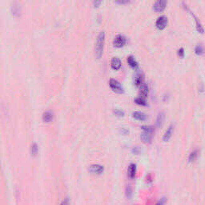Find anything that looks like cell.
I'll return each instance as SVG.
<instances>
[{
	"instance_id": "9a60e30c",
	"label": "cell",
	"mask_w": 205,
	"mask_h": 205,
	"mask_svg": "<svg viewBox=\"0 0 205 205\" xmlns=\"http://www.w3.org/2000/svg\"><path fill=\"white\" fill-rule=\"evenodd\" d=\"M132 116H133V118H135V119H138V120H140V121H144L146 120V119H147V115L140 112H133Z\"/></svg>"
},
{
	"instance_id": "2e32d148",
	"label": "cell",
	"mask_w": 205,
	"mask_h": 205,
	"mask_svg": "<svg viewBox=\"0 0 205 205\" xmlns=\"http://www.w3.org/2000/svg\"><path fill=\"white\" fill-rule=\"evenodd\" d=\"M127 61H128V63L129 64V66L131 67H132L133 69H137L138 68V63L136 62V60H135V58L133 57V56H129V57H128V60H127Z\"/></svg>"
},
{
	"instance_id": "3957f363",
	"label": "cell",
	"mask_w": 205,
	"mask_h": 205,
	"mask_svg": "<svg viewBox=\"0 0 205 205\" xmlns=\"http://www.w3.org/2000/svg\"><path fill=\"white\" fill-rule=\"evenodd\" d=\"M167 0H157L153 6V10L157 13H161L165 10L167 7Z\"/></svg>"
},
{
	"instance_id": "ac0fdd59",
	"label": "cell",
	"mask_w": 205,
	"mask_h": 205,
	"mask_svg": "<svg viewBox=\"0 0 205 205\" xmlns=\"http://www.w3.org/2000/svg\"><path fill=\"white\" fill-rule=\"evenodd\" d=\"M198 154H199L198 150H195L194 151H192V152L189 155V157H188L189 162L190 163L194 162L195 160H196V158H197V156H198Z\"/></svg>"
},
{
	"instance_id": "7c38bea8",
	"label": "cell",
	"mask_w": 205,
	"mask_h": 205,
	"mask_svg": "<svg viewBox=\"0 0 205 205\" xmlns=\"http://www.w3.org/2000/svg\"><path fill=\"white\" fill-rule=\"evenodd\" d=\"M136 174V165L135 164H131L128 167V175L131 179H133Z\"/></svg>"
},
{
	"instance_id": "d4e9b609",
	"label": "cell",
	"mask_w": 205,
	"mask_h": 205,
	"mask_svg": "<svg viewBox=\"0 0 205 205\" xmlns=\"http://www.w3.org/2000/svg\"><path fill=\"white\" fill-rule=\"evenodd\" d=\"M126 195H127V197H128V198L130 199L131 197V195H132V191H131V187H127L126 188Z\"/></svg>"
},
{
	"instance_id": "603a6c76",
	"label": "cell",
	"mask_w": 205,
	"mask_h": 205,
	"mask_svg": "<svg viewBox=\"0 0 205 205\" xmlns=\"http://www.w3.org/2000/svg\"><path fill=\"white\" fill-rule=\"evenodd\" d=\"M115 3L119 5H126L131 3V0H115Z\"/></svg>"
},
{
	"instance_id": "4316f807",
	"label": "cell",
	"mask_w": 205,
	"mask_h": 205,
	"mask_svg": "<svg viewBox=\"0 0 205 205\" xmlns=\"http://www.w3.org/2000/svg\"><path fill=\"white\" fill-rule=\"evenodd\" d=\"M115 114L118 116H124V112H122V111H119V110H115Z\"/></svg>"
},
{
	"instance_id": "30bf717a",
	"label": "cell",
	"mask_w": 205,
	"mask_h": 205,
	"mask_svg": "<svg viewBox=\"0 0 205 205\" xmlns=\"http://www.w3.org/2000/svg\"><path fill=\"white\" fill-rule=\"evenodd\" d=\"M11 13H12V15L14 17H18L20 15V13H21V9H20V7L17 3H13L12 7H11Z\"/></svg>"
},
{
	"instance_id": "ba28073f",
	"label": "cell",
	"mask_w": 205,
	"mask_h": 205,
	"mask_svg": "<svg viewBox=\"0 0 205 205\" xmlns=\"http://www.w3.org/2000/svg\"><path fill=\"white\" fill-rule=\"evenodd\" d=\"M111 66H112V69L114 70H119L122 67V63H121L120 60L119 58L115 57L112 60V62H111Z\"/></svg>"
},
{
	"instance_id": "cb8c5ba5",
	"label": "cell",
	"mask_w": 205,
	"mask_h": 205,
	"mask_svg": "<svg viewBox=\"0 0 205 205\" xmlns=\"http://www.w3.org/2000/svg\"><path fill=\"white\" fill-rule=\"evenodd\" d=\"M103 0H93V6L95 8H98L102 3Z\"/></svg>"
},
{
	"instance_id": "5bb4252c",
	"label": "cell",
	"mask_w": 205,
	"mask_h": 205,
	"mask_svg": "<svg viewBox=\"0 0 205 205\" xmlns=\"http://www.w3.org/2000/svg\"><path fill=\"white\" fill-rule=\"evenodd\" d=\"M144 83V77L141 74H137L134 78V84L136 87H140Z\"/></svg>"
},
{
	"instance_id": "e0dca14e",
	"label": "cell",
	"mask_w": 205,
	"mask_h": 205,
	"mask_svg": "<svg viewBox=\"0 0 205 205\" xmlns=\"http://www.w3.org/2000/svg\"><path fill=\"white\" fill-rule=\"evenodd\" d=\"M164 118H165V115H164V112H160L159 113L158 116H157V119H156V125L158 127L162 126L163 123H164Z\"/></svg>"
},
{
	"instance_id": "7402d4cb",
	"label": "cell",
	"mask_w": 205,
	"mask_h": 205,
	"mask_svg": "<svg viewBox=\"0 0 205 205\" xmlns=\"http://www.w3.org/2000/svg\"><path fill=\"white\" fill-rule=\"evenodd\" d=\"M142 129L144 131H146V132H148V133L151 134H153L154 131H155V129L151 126H143Z\"/></svg>"
},
{
	"instance_id": "ffe728a7",
	"label": "cell",
	"mask_w": 205,
	"mask_h": 205,
	"mask_svg": "<svg viewBox=\"0 0 205 205\" xmlns=\"http://www.w3.org/2000/svg\"><path fill=\"white\" fill-rule=\"evenodd\" d=\"M135 103L138 105H141V106H146L147 103H146L145 99H143L141 97H138L135 99Z\"/></svg>"
},
{
	"instance_id": "5b68a950",
	"label": "cell",
	"mask_w": 205,
	"mask_h": 205,
	"mask_svg": "<svg viewBox=\"0 0 205 205\" xmlns=\"http://www.w3.org/2000/svg\"><path fill=\"white\" fill-rule=\"evenodd\" d=\"M167 17L163 15V16H160L157 18L156 23H155V26H156V27L159 29V30H161V31H162V30H164V29L166 28V27H167Z\"/></svg>"
},
{
	"instance_id": "4fadbf2b",
	"label": "cell",
	"mask_w": 205,
	"mask_h": 205,
	"mask_svg": "<svg viewBox=\"0 0 205 205\" xmlns=\"http://www.w3.org/2000/svg\"><path fill=\"white\" fill-rule=\"evenodd\" d=\"M53 117H54V115H53L52 112H49V111L45 112L43 114V122H45V123L51 122V121L53 120Z\"/></svg>"
},
{
	"instance_id": "d6986e66",
	"label": "cell",
	"mask_w": 205,
	"mask_h": 205,
	"mask_svg": "<svg viewBox=\"0 0 205 205\" xmlns=\"http://www.w3.org/2000/svg\"><path fill=\"white\" fill-rule=\"evenodd\" d=\"M38 151H39V148L38 145L36 144H33L31 147V155L33 156H35L37 154H38Z\"/></svg>"
},
{
	"instance_id": "484cf974",
	"label": "cell",
	"mask_w": 205,
	"mask_h": 205,
	"mask_svg": "<svg viewBox=\"0 0 205 205\" xmlns=\"http://www.w3.org/2000/svg\"><path fill=\"white\" fill-rule=\"evenodd\" d=\"M178 56L180 58H181V59H183V58L184 57V48L179 49V50H178Z\"/></svg>"
},
{
	"instance_id": "83f0119b",
	"label": "cell",
	"mask_w": 205,
	"mask_h": 205,
	"mask_svg": "<svg viewBox=\"0 0 205 205\" xmlns=\"http://www.w3.org/2000/svg\"><path fill=\"white\" fill-rule=\"evenodd\" d=\"M132 151H133L135 154H137V155H138L139 153V149L138 148H134L133 149H132Z\"/></svg>"
},
{
	"instance_id": "7a4b0ae2",
	"label": "cell",
	"mask_w": 205,
	"mask_h": 205,
	"mask_svg": "<svg viewBox=\"0 0 205 205\" xmlns=\"http://www.w3.org/2000/svg\"><path fill=\"white\" fill-rule=\"evenodd\" d=\"M109 85H110V87H111V89H112L113 92H116V93H119V94H122L124 93V87H123L122 85L120 84V83L119 82H118L117 80H115V79H110V82H109Z\"/></svg>"
},
{
	"instance_id": "6da1fadb",
	"label": "cell",
	"mask_w": 205,
	"mask_h": 205,
	"mask_svg": "<svg viewBox=\"0 0 205 205\" xmlns=\"http://www.w3.org/2000/svg\"><path fill=\"white\" fill-rule=\"evenodd\" d=\"M105 43V33L103 31L99 33L98 35L97 40L96 43V47H95V55L96 59L99 60L103 55V49H104Z\"/></svg>"
},
{
	"instance_id": "8992f818",
	"label": "cell",
	"mask_w": 205,
	"mask_h": 205,
	"mask_svg": "<svg viewBox=\"0 0 205 205\" xmlns=\"http://www.w3.org/2000/svg\"><path fill=\"white\" fill-rule=\"evenodd\" d=\"M104 171V167L102 165H99V164H93V165L90 166L89 167V171L94 174L100 175L102 174Z\"/></svg>"
},
{
	"instance_id": "277c9868",
	"label": "cell",
	"mask_w": 205,
	"mask_h": 205,
	"mask_svg": "<svg viewBox=\"0 0 205 205\" xmlns=\"http://www.w3.org/2000/svg\"><path fill=\"white\" fill-rule=\"evenodd\" d=\"M126 42H127L126 38H125L124 35L119 34V35H117L115 38V39H114V42H113V44L115 47H117V48H121V47H123L125 44H126Z\"/></svg>"
},
{
	"instance_id": "52a82bcc",
	"label": "cell",
	"mask_w": 205,
	"mask_h": 205,
	"mask_svg": "<svg viewBox=\"0 0 205 205\" xmlns=\"http://www.w3.org/2000/svg\"><path fill=\"white\" fill-rule=\"evenodd\" d=\"M139 87H140V90H139V97L143 98V99H146V98L148 97V85L144 83Z\"/></svg>"
},
{
	"instance_id": "44dd1931",
	"label": "cell",
	"mask_w": 205,
	"mask_h": 205,
	"mask_svg": "<svg viewBox=\"0 0 205 205\" xmlns=\"http://www.w3.org/2000/svg\"><path fill=\"white\" fill-rule=\"evenodd\" d=\"M195 51H196V55H202L203 54V46H202L201 44H199V45L196 46Z\"/></svg>"
},
{
	"instance_id": "9c48e42d",
	"label": "cell",
	"mask_w": 205,
	"mask_h": 205,
	"mask_svg": "<svg viewBox=\"0 0 205 205\" xmlns=\"http://www.w3.org/2000/svg\"><path fill=\"white\" fill-rule=\"evenodd\" d=\"M141 139H142V141L144 143V144H151V139H152V134L146 132V131H144V133L141 135Z\"/></svg>"
},
{
	"instance_id": "8fae6325",
	"label": "cell",
	"mask_w": 205,
	"mask_h": 205,
	"mask_svg": "<svg viewBox=\"0 0 205 205\" xmlns=\"http://www.w3.org/2000/svg\"><path fill=\"white\" fill-rule=\"evenodd\" d=\"M173 131H174V126H173V125H171L169 128H167V130L166 131L165 133H164V137H163V140L165 141V142L169 140L171 137V135H172L173 133Z\"/></svg>"
}]
</instances>
